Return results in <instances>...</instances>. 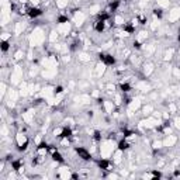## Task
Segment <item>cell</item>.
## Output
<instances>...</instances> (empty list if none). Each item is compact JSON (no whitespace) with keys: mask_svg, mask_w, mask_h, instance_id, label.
I'll use <instances>...</instances> for the list:
<instances>
[{"mask_svg":"<svg viewBox=\"0 0 180 180\" xmlns=\"http://www.w3.org/2000/svg\"><path fill=\"white\" fill-rule=\"evenodd\" d=\"M75 152H76V154L79 155V158L84 162H90L91 159H93L91 154H90L86 148H83V146H75Z\"/></svg>","mask_w":180,"mask_h":180,"instance_id":"cell-1","label":"cell"},{"mask_svg":"<svg viewBox=\"0 0 180 180\" xmlns=\"http://www.w3.org/2000/svg\"><path fill=\"white\" fill-rule=\"evenodd\" d=\"M27 14H28L30 19H38V17H41V16L44 14V11H42V9H39V7H31V9L27 11Z\"/></svg>","mask_w":180,"mask_h":180,"instance_id":"cell-2","label":"cell"},{"mask_svg":"<svg viewBox=\"0 0 180 180\" xmlns=\"http://www.w3.org/2000/svg\"><path fill=\"white\" fill-rule=\"evenodd\" d=\"M129 146H131V144H129V142L127 141V138H124V136H122V139H120L118 144H117V149H118L120 152H125V151H128Z\"/></svg>","mask_w":180,"mask_h":180,"instance_id":"cell-3","label":"cell"},{"mask_svg":"<svg viewBox=\"0 0 180 180\" xmlns=\"http://www.w3.org/2000/svg\"><path fill=\"white\" fill-rule=\"evenodd\" d=\"M72 134H73V132H72L71 127H64L62 131H61V134L58 135V138L59 139H69V138L72 136Z\"/></svg>","mask_w":180,"mask_h":180,"instance_id":"cell-4","label":"cell"},{"mask_svg":"<svg viewBox=\"0 0 180 180\" xmlns=\"http://www.w3.org/2000/svg\"><path fill=\"white\" fill-rule=\"evenodd\" d=\"M48 149H49V145H48L45 141H42V142H39L38 145H37L35 151H37V154H39V155H45Z\"/></svg>","mask_w":180,"mask_h":180,"instance_id":"cell-5","label":"cell"},{"mask_svg":"<svg viewBox=\"0 0 180 180\" xmlns=\"http://www.w3.org/2000/svg\"><path fill=\"white\" fill-rule=\"evenodd\" d=\"M52 161L56 162V163H65V158L62 156V155L59 154L58 149H55V151H52V155H51Z\"/></svg>","mask_w":180,"mask_h":180,"instance_id":"cell-6","label":"cell"},{"mask_svg":"<svg viewBox=\"0 0 180 180\" xmlns=\"http://www.w3.org/2000/svg\"><path fill=\"white\" fill-rule=\"evenodd\" d=\"M103 64L106 65V66H114V65L117 64V59H116V56H113L111 54H106Z\"/></svg>","mask_w":180,"mask_h":180,"instance_id":"cell-7","label":"cell"},{"mask_svg":"<svg viewBox=\"0 0 180 180\" xmlns=\"http://www.w3.org/2000/svg\"><path fill=\"white\" fill-rule=\"evenodd\" d=\"M97 166L100 167L101 170H110L111 162H110L109 159H99V161H97Z\"/></svg>","mask_w":180,"mask_h":180,"instance_id":"cell-8","label":"cell"},{"mask_svg":"<svg viewBox=\"0 0 180 180\" xmlns=\"http://www.w3.org/2000/svg\"><path fill=\"white\" fill-rule=\"evenodd\" d=\"M120 4H121V1H120V0H113V1H110L107 11H109V13H116L117 10L120 9Z\"/></svg>","mask_w":180,"mask_h":180,"instance_id":"cell-9","label":"cell"},{"mask_svg":"<svg viewBox=\"0 0 180 180\" xmlns=\"http://www.w3.org/2000/svg\"><path fill=\"white\" fill-rule=\"evenodd\" d=\"M23 163H24V162L21 161V159H13V161L10 162L11 169H13L14 172H20V170L23 169Z\"/></svg>","mask_w":180,"mask_h":180,"instance_id":"cell-10","label":"cell"},{"mask_svg":"<svg viewBox=\"0 0 180 180\" xmlns=\"http://www.w3.org/2000/svg\"><path fill=\"white\" fill-rule=\"evenodd\" d=\"M106 30V21H101V20H97L94 23V31L101 34V32Z\"/></svg>","mask_w":180,"mask_h":180,"instance_id":"cell-11","label":"cell"},{"mask_svg":"<svg viewBox=\"0 0 180 180\" xmlns=\"http://www.w3.org/2000/svg\"><path fill=\"white\" fill-rule=\"evenodd\" d=\"M111 19V13L109 11H101V13L97 14V20H101V21H110Z\"/></svg>","mask_w":180,"mask_h":180,"instance_id":"cell-12","label":"cell"},{"mask_svg":"<svg viewBox=\"0 0 180 180\" xmlns=\"http://www.w3.org/2000/svg\"><path fill=\"white\" fill-rule=\"evenodd\" d=\"M120 90H121L122 93H129L132 90V86L129 83H127V82H121L120 83Z\"/></svg>","mask_w":180,"mask_h":180,"instance_id":"cell-13","label":"cell"},{"mask_svg":"<svg viewBox=\"0 0 180 180\" xmlns=\"http://www.w3.org/2000/svg\"><path fill=\"white\" fill-rule=\"evenodd\" d=\"M122 30L127 32V34H134L135 32V27L132 23H127V24H124L122 26Z\"/></svg>","mask_w":180,"mask_h":180,"instance_id":"cell-14","label":"cell"},{"mask_svg":"<svg viewBox=\"0 0 180 180\" xmlns=\"http://www.w3.org/2000/svg\"><path fill=\"white\" fill-rule=\"evenodd\" d=\"M0 49H1V52L6 54V52L10 49V42H9L7 39H1V42H0Z\"/></svg>","mask_w":180,"mask_h":180,"instance_id":"cell-15","label":"cell"},{"mask_svg":"<svg viewBox=\"0 0 180 180\" xmlns=\"http://www.w3.org/2000/svg\"><path fill=\"white\" fill-rule=\"evenodd\" d=\"M28 145H30V142H28V139H26L23 144H19V145H17V151H19V152H26L27 149H28Z\"/></svg>","mask_w":180,"mask_h":180,"instance_id":"cell-16","label":"cell"},{"mask_svg":"<svg viewBox=\"0 0 180 180\" xmlns=\"http://www.w3.org/2000/svg\"><path fill=\"white\" fill-rule=\"evenodd\" d=\"M152 14H154L156 19H159V20L163 19V10H162V9H158V7H155L154 10H152Z\"/></svg>","mask_w":180,"mask_h":180,"instance_id":"cell-17","label":"cell"},{"mask_svg":"<svg viewBox=\"0 0 180 180\" xmlns=\"http://www.w3.org/2000/svg\"><path fill=\"white\" fill-rule=\"evenodd\" d=\"M121 132H122V136H124V138H127V139H128L129 136L135 135V131H132V129H128V128H122Z\"/></svg>","mask_w":180,"mask_h":180,"instance_id":"cell-18","label":"cell"},{"mask_svg":"<svg viewBox=\"0 0 180 180\" xmlns=\"http://www.w3.org/2000/svg\"><path fill=\"white\" fill-rule=\"evenodd\" d=\"M56 23H58V24H65V23H69V17H68V16H64V14H59L58 19H56Z\"/></svg>","mask_w":180,"mask_h":180,"instance_id":"cell-19","label":"cell"},{"mask_svg":"<svg viewBox=\"0 0 180 180\" xmlns=\"http://www.w3.org/2000/svg\"><path fill=\"white\" fill-rule=\"evenodd\" d=\"M151 174H152V179H154V180H158V179H161V177H162V173L159 172V170H152V172H151Z\"/></svg>","mask_w":180,"mask_h":180,"instance_id":"cell-20","label":"cell"},{"mask_svg":"<svg viewBox=\"0 0 180 180\" xmlns=\"http://www.w3.org/2000/svg\"><path fill=\"white\" fill-rule=\"evenodd\" d=\"M93 139L96 142L101 141V132H100V131H94V132H93Z\"/></svg>","mask_w":180,"mask_h":180,"instance_id":"cell-21","label":"cell"},{"mask_svg":"<svg viewBox=\"0 0 180 180\" xmlns=\"http://www.w3.org/2000/svg\"><path fill=\"white\" fill-rule=\"evenodd\" d=\"M132 46H134L135 49H142V42L138 41V39H135L134 42H132Z\"/></svg>","mask_w":180,"mask_h":180,"instance_id":"cell-22","label":"cell"},{"mask_svg":"<svg viewBox=\"0 0 180 180\" xmlns=\"http://www.w3.org/2000/svg\"><path fill=\"white\" fill-rule=\"evenodd\" d=\"M62 91H64V86H56L55 90H54V93H55V94H61Z\"/></svg>","mask_w":180,"mask_h":180,"instance_id":"cell-23","label":"cell"},{"mask_svg":"<svg viewBox=\"0 0 180 180\" xmlns=\"http://www.w3.org/2000/svg\"><path fill=\"white\" fill-rule=\"evenodd\" d=\"M138 21H139V24H141V26H145V24H146V17H138Z\"/></svg>","mask_w":180,"mask_h":180,"instance_id":"cell-24","label":"cell"},{"mask_svg":"<svg viewBox=\"0 0 180 180\" xmlns=\"http://www.w3.org/2000/svg\"><path fill=\"white\" fill-rule=\"evenodd\" d=\"M97 56H99V61H100V62H104V56H106V54H104V52H100Z\"/></svg>","mask_w":180,"mask_h":180,"instance_id":"cell-25","label":"cell"},{"mask_svg":"<svg viewBox=\"0 0 180 180\" xmlns=\"http://www.w3.org/2000/svg\"><path fill=\"white\" fill-rule=\"evenodd\" d=\"M71 179H79V174H77V173H72L71 174Z\"/></svg>","mask_w":180,"mask_h":180,"instance_id":"cell-26","label":"cell"},{"mask_svg":"<svg viewBox=\"0 0 180 180\" xmlns=\"http://www.w3.org/2000/svg\"><path fill=\"white\" fill-rule=\"evenodd\" d=\"M174 176H180V170H174Z\"/></svg>","mask_w":180,"mask_h":180,"instance_id":"cell-27","label":"cell"},{"mask_svg":"<svg viewBox=\"0 0 180 180\" xmlns=\"http://www.w3.org/2000/svg\"><path fill=\"white\" fill-rule=\"evenodd\" d=\"M87 116H89L90 118H91V117H93V111H89V113H87Z\"/></svg>","mask_w":180,"mask_h":180,"instance_id":"cell-28","label":"cell"},{"mask_svg":"<svg viewBox=\"0 0 180 180\" xmlns=\"http://www.w3.org/2000/svg\"><path fill=\"white\" fill-rule=\"evenodd\" d=\"M177 42H179V45H180V34H177Z\"/></svg>","mask_w":180,"mask_h":180,"instance_id":"cell-29","label":"cell"},{"mask_svg":"<svg viewBox=\"0 0 180 180\" xmlns=\"http://www.w3.org/2000/svg\"><path fill=\"white\" fill-rule=\"evenodd\" d=\"M177 34H180V27H179V30H177Z\"/></svg>","mask_w":180,"mask_h":180,"instance_id":"cell-30","label":"cell"}]
</instances>
